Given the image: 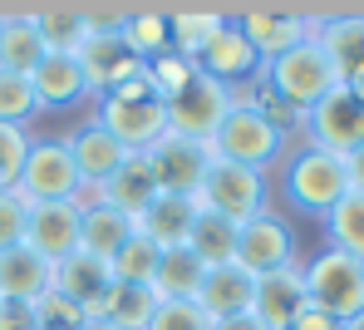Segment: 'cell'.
<instances>
[{"label": "cell", "mask_w": 364, "mask_h": 330, "mask_svg": "<svg viewBox=\"0 0 364 330\" xmlns=\"http://www.w3.org/2000/svg\"><path fill=\"white\" fill-rule=\"evenodd\" d=\"M281 193L296 212L325 222V212L350 193L345 158H335L325 148H310V143H291V153L281 158Z\"/></svg>", "instance_id": "1"}, {"label": "cell", "mask_w": 364, "mask_h": 330, "mask_svg": "<svg viewBox=\"0 0 364 330\" xmlns=\"http://www.w3.org/2000/svg\"><path fill=\"white\" fill-rule=\"evenodd\" d=\"M212 158H227V163H242V168H256V173H271L286 153H291V133H281L276 124H266L251 104H232L222 129L212 133L207 143Z\"/></svg>", "instance_id": "2"}, {"label": "cell", "mask_w": 364, "mask_h": 330, "mask_svg": "<svg viewBox=\"0 0 364 330\" xmlns=\"http://www.w3.org/2000/svg\"><path fill=\"white\" fill-rule=\"evenodd\" d=\"M197 207L227 217V222H251L261 212H271V178L256 173V168H242V163H227V158H212L207 163V178L197 188Z\"/></svg>", "instance_id": "3"}, {"label": "cell", "mask_w": 364, "mask_h": 330, "mask_svg": "<svg viewBox=\"0 0 364 330\" xmlns=\"http://www.w3.org/2000/svg\"><path fill=\"white\" fill-rule=\"evenodd\" d=\"M301 266H305V296H310V306H320L340 326L364 311V262L335 252V247H320Z\"/></svg>", "instance_id": "4"}, {"label": "cell", "mask_w": 364, "mask_h": 330, "mask_svg": "<svg viewBox=\"0 0 364 330\" xmlns=\"http://www.w3.org/2000/svg\"><path fill=\"white\" fill-rule=\"evenodd\" d=\"M261 74L271 79V89L296 109V114H310L335 84H340V74H335V65L325 60V50L315 45V35L310 40H301L296 50H286L281 60H271V65H261Z\"/></svg>", "instance_id": "5"}, {"label": "cell", "mask_w": 364, "mask_h": 330, "mask_svg": "<svg viewBox=\"0 0 364 330\" xmlns=\"http://www.w3.org/2000/svg\"><path fill=\"white\" fill-rule=\"evenodd\" d=\"M301 143L325 148V153H335V158H350L364 143V104L345 84H335V89L301 119Z\"/></svg>", "instance_id": "6"}, {"label": "cell", "mask_w": 364, "mask_h": 330, "mask_svg": "<svg viewBox=\"0 0 364 330\" xmlns=\"http://www.w3.org/2000/svg\"><path fill=\"white\" fill-rule=\"evenodd\" d=\"M232 20L261 65L281 60L286 50H296L315 30V10H281V5H246V10H232Z\"/></svg>", "instance_id": "7"}, {"label": "cell", "mask_w": 364, "mask_h": 330, "mask_svg": "<svg viewBox=\"0 0 364 330\" xmlns=\"http://www.w3.org/2000/svg\"><path fill=\"white\" fill-rule=\"evenodd\" d=\"M232 104H237V89H227L207 74H192V84L168 104V133L192 138V143H212V133L222 129Z\"/></svg>", "instance_id": "8"}, {"label": "cell", "mask_w": 364, "mask_h": 330, "mask_svg": "<svg viewBox=\"0 0 364 330\" xmlns=\"http://www.w3.org/2000/svg\"><path fill=\"white\" fill-rule=\"evenodd\" d=\"M74 188H79V168H74L64 138H30L15 193L25 202H69Z\"/></svg>", "instance_id": "9"}, {"label": "cell", "mask_w": 364, "mask_h": 330, "mask_svg": "<svg viewBox=\"0 0 364 330\" xmlns=\"http://www.w3.org/2000/svg\"><path fill=\"white\" fill-rule=\"evenodd\" d=\"M148 173L158 183V193H178V198H197L202 178H207V143H192V138H178V133H163L148 153Z\"/></svg>", "instance_id": "10"}, {"label": "cell", "mask_w": 364, "mask_h": 330, "mask_svg": "<svg viewBox=\"0 0 364 330\" xmlns=\"http://www.w3.org/2000/svg\"><path fill=\"white\" fill-rule=\"evenodd\" d=\"M296 262V232L281 212H261L237 227V266L251 276H266V271H281V266Z\"/></svg>", "instance_id": "11"}, {"label": "cell", "mask_w": 364, "mask_h": 330, "mask_svg": "<svg viewBox=\"0 0 364 330\" xmlns=\"http://www.w3.org/2000/svg\"><path fill=\"white\" fill-rule=\"evenodd\" d=\"M109 138H119L128 153H148L163 133H168V109L158 99H143V104H119V99H94V114H89Z\"/></svg>", "instance_id": "12"}, {"label": "cell", "mask_w": 364, "mask_h": 330, "mask_svg": "<svg viewBox=\"0 0 364 330\" xmlns=\"http://www.w3.org/2000/svg\"><path fill=\"white\" fill-rule=\"evenodd\" d=\"M197 74H207V79H217V84H227V89H242L246 79H256L261 74V60H256V50L246 45V35L237 30V20H232V10H227V20H222V30L197 50Z\"/></svg>", "instance_id": "13"}, {"label": "cell", "mask_w": 364, "mask_h": 330, "mask_svg": "<svg viewBox=\"0 0 364 330\" xmlns=\"http://www.w3.org/2000/svg\"><path fill=\"white\" fill-rule=\"evenodd\" d=\"M310 301L305 296V266L301 257L281 271H266L256 276V296H251V316L266 330H291V321L301 316V306Z\"/></svg>", "instance_id": "14"}, {"label": "cell", "mask_w": 364, "mask_h": 330, "mask_svg": "<svg viewBox=\"0 0 364 330\" xmlns=\"http://www.w3.org/2000/svg\"><path fill=\"white\" fill-rule=\"evenodd\" d=\"M79 207L74 202H30V217H25V247L40 252L45 262L55 266L69 252H79Z\"/></svg>", "instance_id": "15"}, {"label": "cell", "mask_w": 364, "mask_h": 330, "mask_svg": "<svg viewBox=\"0 0 364 330\" xmlns=\"http://www.w3.org/2000/svg\"><path fill=\"white\" fill-rule=\"evenodd\" d=\"M310 35L325 50V60L335 65L340 84L364 69V10H325V15H315Z\"/></svg>", "instance_id": "16"}, {"label": "cell", "mask_w": 364, "mask_h": 330, "mask_svg": "<svg viewBox=\"0 0 364 330\" xmlns=\"http://www.w3.org/2000/svg\"><path fill=\"white\" fill-rule=\"evenodd\" d=\"M109 286H114V271H109L104 257L69 252L64 262H55V291L69 296V301L84 311V321H99V306H104Z\"/></svg>", "instance_id": "17"}, {"label": "cell", "mask_w": 364, "mask_h": 330, "mask_svg": "<svg viewBox=\"0 0 364 330\" xmlns=\"http://www.w3.org/2000/svg\"><path fill=\"white\" fill-rule=\"evenodd\" d=\"M64 148H69V158H74V168H79V183H89V188L109 183L123 168V158H128V148H123L119 138H109L94 119H84L79 129L64 133Z\"/></svg>", "instance_id": "18"}, {"label": "cell", "mask_w": 364, "mask_h": 330, "mask_svg": "<svg viewBox=\"0 0 364 330\" xmlns=\"http://www.w3.org/2000/svg\"><path fill=\"white\" fill-rule=\"evenodd\" d=\"M30 89H35L40 114L45 109H79L84 99H94V89H89V79H84L74 55H45L30 69Z\"/></svg>", "instance_id": "19"}, {"label": "cell", "mask_w": 364, "mask_h": 330, "mask_svg": "<svg viewBox=\"0 0 364 330\" xmlns=\"http://www.w3.org/2000/svg\"><path fill=\"white\" fill-rule=\"evenodd\" d=\"M74 60H79V69H84L94 99L109 94L114 84H123L128 74L143 69V60H133V50L123 45V35H84V45L74 50Z\"/></svg>", "instance_id": "20"}, {"label": "cell", "mask_w": 364, "mask_h": 330, "mask_svg": "<svg viewBox=\"0 0 364 330\" xmlns=\"http://www.w3.org/2000/svg\"><path fill=\"white\" fill-rule=\"evenodd\" d=\"M197 198H178V193H158V198L148 202L138 217H133V227H138V237H148L153 247H187V237H192V222H197Z\"/></svg>", "instance_id": "21"}, {"label": "cell", "mask_w": 364, "mask_h": 330, "mask_svg": "<svg viewBox=\"0 0 364 330\" xmlns=\"http://www.w3.org/2000/svg\"><path fill=\"white\" fill-rule=\"evenodd\" d=\"M251 296H256V276H251V271H242L237 262L207 266V271H202L197 306H202L212 321H227V316H242V311H251Z\"/></svg>", "instance_id": "22"}, {"label": "cell", "mask_w": 364, "mask_h": 330, "mask_svg": "<svg viewBox=\"0 0 364 330\" xmlns=\"http://www.w3.org/2000/svg\"><path fill=\"white\" fill-rule=\"evenodd\" d=\"M50 286H55V266L45 262L40 252H30L25 242L0 252V296H10V301H30V306H35Z\"/></svg>", "instance_id": "23"}, {"label": "cell", "mask_w": 364, "mask_h": 330, "mask_svg": "<svg viewBox=\"0 0 364 330\" xmlns=\"http://www.w3.org/2000/svg\"><path fill=\"white\" fill-rule=\"evenodd\" d=\"M153 198H158V183H153L143 153H128L119 173H114L109 183H99V202H104V207H119L123 217H138Z\"/></svg>", "instance_id": "24"}, {"label": "cell", "mask_w": 364, "mask_h": 330, "mask_svg": "<svg viewBox=\"0 0 364 330\" xmlns=\"http://www.w3.org/2000/svg\"><path fill=\"white\" fill-rule=\"evenodd\" d=\"M133 232H138V227H133V217H123L119 207L94 202V207H84V217H79V252L114 262V257H119V247L133 237Z\"/></svg>", "instance_id": "25"}, {"label": "cell", "mask_w": 364, "mask_h": 330, "mask_svg": "<svg viewBox=\"0 0 364 330\" xmlns=\"http://www.w3.org/2000/svg\"><path fill=\"white\" fill-rule=\"evenodd\" d=\"M40 60H45V40H40L30 10H5V20H0V69L30 79V69Z\"/></svg>", "instance_id": "26"}, {"label": "cell", "mask_w": 364, "mask_h": 330, "mask_svg": "<svg viewBox=\"0 0 364 330\" xmlns=\"http://www.w3.org/2000/svg\"><path fill=\"white\" fill-rule=\"evenodd\" d=\"M202 271L207 266L192 257V247H168L158 257V271H153V296L158 301H197Z\"/></svg>", "instance_id": "27"}, {"label": "cell", "mask_w": 364, "mask_h": 330, "mask_svg": "<svg viewBox=\"0 0 364 330\" xmlns=\"http://www.w3.org/2000/svg\"><path fill=\"white\" fill-rule=\"evenodd\" d=\"M123 45H128L133 60H143V65H153L158 55H168V50H173V40H168V10H163V5H128Z\"/></svg>", "instance_id": "28"}, {"label": "cell", "mask_w": 364, "mask_h": 330, "mask_svg": "<svg viewBox=\"0 0 364 330\" xmlns=\"http://www.w3.org/2000/svg\"><path fill=\"white\" fill-rule=\"evenodd\" d=\"M153 311H158L153 286H123V281H114L104 306H99V321H109L114 330H148Z\"/></svg>", "instance_id": "29"}, {"label": "cell", "mask_w": 364, "mask_h": 330, "mask_svg": "<svg viewBox=\"0 0 364 330\" xmlns=\"http://www.w3.org/2000/svg\"><path fill=\"white\" fill-rule=\"evenodd\" d=\"M30 20L45 40V55H74L84 45V5H40Z\"/></svg>", "instance_id": "30"}, {"label": "cell", "mask_w": 364, "mask_h": 330, "mask_svg": "<svg viewBox=\"0 0 364 330\" xmlns=\"http://www.w3.org/2000/svg\"><path fill=\"white\" fill-rule=\"evenodd\" d=\"M187 247H192V257L202 266H227L237 262V222H227V217H217V212H197V222H192V237H187Z\"/></svg>", "instance_id": "31"}, {"label": "cell", "mask_w": 364, "mask_h": 330, "mask_svg": "<svg viewBox=\"0 0 364 330\" xmlns=\"http://www.w3.org/2000/svg\"><path fill=\"white\" fill-rule=\"evenodd\" d=\"M325 247L364 262V198L360 193H345V198L325 212Z\"/></svg>", "instance_id": "32"}, {"label": "cell", "mask_w": 364, "mask_h": 330, "mask_svg": "<svg viewBox=\"0 0 364 330\" xmlns=\"http://www.w3.org/2000/svg\"><path fill=\"white\" fill-rule=\"evenodd\" d=\"M227 10H168V40H173V55L182 60H197V50L222 30Z\"/></svg>", "instance_id": "33"}, {"label": "cell", "mask_w": 364, "mask_h": 330, "mask_svg": "<svg viewBox=\"0 0 364 330\" xmlns=\"http://www.w3.org/2000/svg\"><path fill=\"white\" fill-rule=\"evenodd\" d=\"M158 257H163V247H153L148 237L133 232V237L119 247V257L109 262V271H114V281H123V286H153Z\"/></svg>", "instance_id": "34"}, {"label": "cell", "mask_w": 364, "mask_h": 330, "mask_svg": "<svg viewBox=\"0 0 364 330\" xmlns=\"http://www.w3.org/2000/svg\"><path fill=\"white\" fill-rule=\"evenodd\" d=\"M143 69H148V84H153V99H158L163 109H168V104L178 99L182 89L192 84V74H197V65H192V60H182V55H173V50H168V55H158L153 65H143Z\"/></svg>", "instance_id": "35"}, {"label": "cell", "mask_w": 364, "mask_h": 330, "mask_svg": "<svg viewBox=\"0 0 364 330\" xmlns=\"http://www.w3.org/2000/svg\"><path fill=\"white\" fill-rule=\"evenodd\" d=\"M40 114V104H35V89H30V79L25 74H5L0 69V124H20V129H30V119Z\"/></svg>", "instance_id": "36"}, {"label": "cell", "mask_w": 364, "mask_h": 330, "mask_svg": "<svg viewBox=\"0 0 364 330\" xmlns=\"http://www.w3.org/2000/svg\"><path fill=\"white\" fill-rule=\"evenodd\" d=\"M30 138H35V133L20 129V124H0V193H10V188L20 183V168H25Z\"/></svg>", "instance_id": "37"}, {"label": "cell", "mask_w": 364, "mask_h": 330, "mask_svg": "<svg viewBox=\"0 0 364 330\" xmlns=\"http://www.w3.org/2000/svg\"><path fill=\"white\" fill-rule=\"evenodd\" d=\"M148 330H212V316L197 301H158Z\"/></svg>", "instance_id": "38"}, {"label": "cell", "mask_w": 364, "mask_h": 330, "mask_svg": "<svg viewBox=\"0 0 364 330\" xmlns=\"http://www.w3.org/2000/svg\"><path fill=\"white\" fill-rule=\"evenodd\" d=\"M35 321H40V330H79L84 326V311L69 301V296H60L55 286L35 301Z\"/></svg>", "instance_id": "39"}, {"label": "cell", "mask_w": 364, "mask_h": 330, "mask_svg": "<svg viewBox=\"0 0 364 330\" xmlns=\"http://www.w3.org/2000/svg\"><path fill=\"white\" fill-rule=\"evenodd\" d=\"M25 217H30V202L20 198L15 188H10V193H0V252L25 242Z\"/></svg>", "instance_id": "40"}, {"label": "cell", "mask_w": 364, "mask_h": 330, "mask_svg": "<svg viewBox=\"0 0 364 330\" xmlns=\"http://www.w3.org/2000/svg\"><path fill=\"white\" fill-rule=\"evenodd\" d=\"M128 5H84V35H123Z\"/></svg>", "instance_id": "41"}, {"label": "cell", "mask_w": 364, "mask_h": 330, "mask_svg": "<svg viewBox=\"0 0 364 330\" xmlns=\"http://www.w3.org/2000/svg\"><path fill=\"white\" fill-rule=\"evenodd\" d=\"M0 330H40L35 306H30V301H10V296H0Z\"/></svg>", "instance_id": "42"}, {"label": "cell", "mask_w": 364, "mask_h": 330, "mask_svg": "<svg viewBox=\"0 0 364 330\" xmlns=\"http://www.w3.org/2000/svg\"><path fill=\"white\" fill-rule=\"evenodd\" d=\"M291 330H345V326H340L335 316H325L320 306H310V301H305V306H301V316L291 321Z\"/></svg>", "instance_id": "43"}, {"label": "cell", "mask_w": 364, "mask_h": 330, "mask_svg": "<svg viewBox=\"0 0 364 330\" xmlns=\"http://www.w3.org/2000/svg\"><path fill=\"white\" fill-rule=\"evenodd\" d=\"M345 178H350V193H360V198H364V143L345 158Z\"/></svg>", "instance_id": "44"}, {"label": "cell", "mask_w": 364, "mask_h": 330, "mask_svg": "<svg viewBox=\"0 0 364 330\" xmlns=\"http://www.w3.org/2000/svg\"><path fill=\"white\" fill-rule=\"evenodd\" d=\"M212 330H266L251 311H242V316H227V321H212Z\"/></svg>", "instance_id": "45"}, {"label": "cell", "mask_w": 364, "mask_h": 330, "mask_svg": "<svg viewBox=\"0 0 364 330\" xmlns=\"http://www.w3.org/2000/svg\"><path fill=\"white\" fill-rule=\"evenodd\" d=\"M345 89H350V94H355V99H360V104H364V69H360V74H355V79H345Z\"/></svg>", "instance_id": "46"}, {"label": "cell", "mask_w": 364, "mask_h": 330, "mask_svg": "<svg viewBox=\"0 0 364 330\" xmlns=\"http://www.w3.org/2000/svg\"><path fill=\"white\" fill-rule=\"evenodd\" d=\"M79 330H114V326H109V321H84Z\"/></svg>", "instance_id": "47"}, {"label": "cell", "mask_w": 364, "mask_h": 330, "mask_svg": "<svg viewBox=\"0 0 364 330\" xmlns=\"http://www.w3.org/2000/svg\"><path fill=\"white\" fill-rule=\"evenodd\" d=\"M345 330H364V311L355 316V321H345Z\"/></svg>", "instance_id": "48"}, {"label": "cell", "mask_w": 364, "mask_h": 330, "mask_svg": "<svg viewBox=\"0 0 364 330\" xmlns=\"http://www.w3.org/2000/svg\"><path fill=\"white\" fill-rule=\"evenodd\" d=\"M0 20H5V10H0Z\"/></svg>", "instance_id": "49"}]
</instances>
